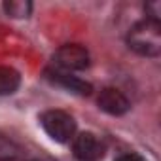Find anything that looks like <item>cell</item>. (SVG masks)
Masks as SVG:
<instances>
[{"label": "cell", "mask_w": 161, "mask_h": 161, "mask_svg": "<svg viewBox=\"0 0 161 161\" xmlns=\"http://www.w3.org/2000/svg\"><path fill=\"white\" fill-rule=\"evenodd\" d=\"M127 46L142 57H157L161 53V25L152 19L135 23L127 34Z\"/></svg>", "instance_id": "6da1fadb"}, {"label": "cell", "mask_w": 161, "mask_h": 161, "mask_svg": "<svg viewBox=\"0 0 161 161\" xmlns=\"http://www.w3.org/2000/svg\"><path fill=\"white\" fill-rule=\"evenodd\" d=\"M40 123L49 138H53L55 142L66 144L76 136V121L70 114L63 110H46L40 116Z\"/></svg>", "instance_id": "7a4b0ae2"}, {"label": "cell", "mask_w": 161, "mask_h": 161, "mask_svg": "<svg viewBox=\"0 0 161 161\" xmlns=\"http://www.w3.org/2000/svg\"><path fill=\"white\" fill-rule=\"evenodd\" d=\"M74 157L80 161H101L106 155V144L95 133H80L72 138Z\"/></svg>", "instance_id": "3957f363"}, {"label": "cell", "mask_w": 161, "mask_h": 161, "mask_svg": "<svg viewBox=\"0 0 161 161\" xmlns=\"http://www.w3.org/2000/svg\"><path fill=\"white\" fill-rule=\"evenodd\" d=\"M55 63L61 70L74 72V70H86L89 66L91 59H89V51L84 46L64 44L55 51Z\"/></svg>", "instance_id": "277c9868"}, {"label": "cell", "mask_w": 161, "mask_h": 161, "mask_svg": "<svg viewBox=\"0 0 161 161\" xmlns=\"http://www.w3.org/2000/svg\"><path fill=\"white\" fill-rule=\"evenodd\" d=\"M44 76L46 80L57 87H63L64 91L72 93V95H80V97H87L91 95L93 91V86L86 80L78 78V76H72L70 72H64V70H59V68H46L44 70Z\"/></svg>", "instance_id": "5b68a950"}, {"label": "cell", "mask_w": 161, "mask_h": 161, "mask_svg": "<svg viewBox=\"0 0 161 161\" xmlns=\"http://www.w3.org/2000/svg\"><path fill=\"white\" fill-rule=\"evenodd\" d=\"M97 104L103 112L110 114V116H123L129 112L131 108V103L129 99L116 87H104L101 93H99V99H97Z\"/></svg>", "instance_id": "8992f818"}, {"label": "cell", "mask_w": 161, "mask_h": 161, "mask_svg": "<svg viewBox=\"0 0 161 161\" xmlns=\"http://www.w3.org/2000/svg\"><path fill=\"white\" fill-rule=\"evenodd\" d=\"M21 86V74L14 66H0V97L14 95Z\"/></svg>", "instance_id": "52a82bcc"}, {"label": "cell", "mask_w": 161, "mask_h": 161, "mask_svg": "<svg viewBox=\"0 0 161 161\" xmlns=\"http://www.w3.org/2000/svg\"><path fill=\"white\" fill-rule=\"evenodd\" d=\"M4 12L8 17H14V19H27L32 12V2L29 0H10V2H4L2 4Z\"/></svg>", "instance_id": "ba28073f"}, {"label": "cell", "mask_w": 161, "mask_h": 161, "mask_svg": "<svg viewBox=\"0 0 161 161\" xmlns=\"http://www.w3.org/2000/svg\"><path fill=\"white\" fill-rule=\"evenodd\" d=\"M146 12H148V17H146V19H152V21H157V23H159L161 2H150V4H146Z\"/></svg>", "instance_id": "9c48e42d"}, {"label": "cell", "mask_w": 161, "mask_h": 161, "mask_svg": "<svg viewBox=\"0 0 161 161\" xmlns=\"http://www.w3.org/2000/svg\"><path fill=\"white\" fill-rule=\"evenodd\" d=\"M116 161H146V159H142V157L136 155V153H123V155H119Z\"/></svg>", "instance_id": "30bf717a"}]
</instances>
